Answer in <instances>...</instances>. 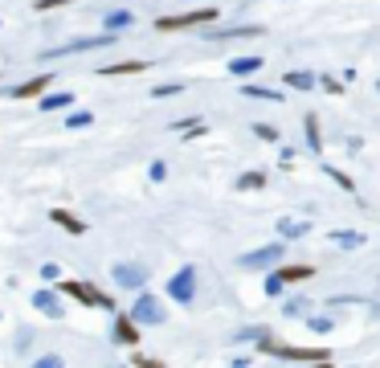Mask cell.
Returning a JSON list of instances; mask_svg holds the SVG:
<instances>
[{
  "label": "cell",
  "instance_id": "1",
  "mask_svg": "<svg viewBox=\"0 0 380 368\" xmlns=\"http://www.w3.org/2000/svg\"><path fill=\"white\" fill-rule=\"evenodd\" d=\"M127 315H131L139 328H160V323L168 319V307H164V299H160V295H151V291H139Z\"/></svg>",
  "mask_w": 380,
  "mask_h": 368
},
{
  "label": "cell",
  "instance_id": "2",
  "mask_svg": "<svg viewBox=\"0 0 380 368\" xmlns=\"http://www.w3.org/2000/svg\"><path fill=\"white\" fill-rule=\"evenodd\" d=\"M258 348L266 356H282V360H303V364H319V360H331L327 348H298V344H278V340H258Z\"/></svg>",
  "mask_w": 380,
  "mask_h": 368
},
{
  "label": "cell",
  "instance_id": "3",
  "mask_svg": "<svg viewBox=\"0 0 380 368\" xmlns=\"http://www.w3.org/2000/svg\"><path fill=\"white\" fill-rule=\"evenodd\" d=\"M62 295H70V299H78L82 307H99V311H115V299H111L107 291H99L94 283H82V278H66V283H62Z\"/></svg>",
  "mask_w": 380,
  "mask_h": 368
},
{
  "label": "cell",
  "instance_id": "4",
  "mask_svg": "<svg viewBox=\"0 0 380 368\" xmlns=\"http://www.w3.org/2000/svg\"><path fill=\"white\" fill-rule=\"evenodd\" d=\"M168 299L188 307V303L197 299V266H180L172 278H168Z\"/></svg>",
  "mask_w": 380,
  "mask_h": 368
},
{
  "label": "cell",
  "instance_id": "5",
  "mask_svg": "<svg viewBox=\"0 0 380 368\" xmlns=\"http://www.w3.org/2000/svg\"><path fill=\"white\" fill-rule=\"evenodd\" d=\"M209 21H217V9H192V13L160 17V21H156V29H164V33H172V29H192V25H209Z\"/></svg>",
  "mask_w": 380,
  "mask_h": 368
},
{
  "label": "cell",
  "instance_id": "6",
  "mask_svg": "<svg viewBox=\"0 0 380 368\" xmlns=\"http://www.w3.org/2000/svg\"><path fill=\"white\" fill-rule=\"evenodd\" d=\"M278 262H282V242H270V246H262V250L241 254V258H237V266L241 270H274Z\"/></svg>",
  "mask_w": 380,
  "mask_h": 368
},
{
  "label": "cell",
  "instance_id": "7",
  "mask_svg": "<svg viewBox=\"0 0 380 368\" xmlns=\"http://www.w3.org/2000/svg\"><path fill=\"white\" fill-rule=\"evenodd\" d=\"M102 45H115V33L78 37V41H70V45H58V50H45V62H53V58H70V53H86V50H102Z\"/></svg>",
  "mask_w": 380,
  "mask_h": 368
},
{
  "label": "cell",
  "instance_id": "8",
  "mask_svg": "<svg viewBox=\"0 0 380 368\" xmlns=\"http://www.w3.org/2000/svg\"><path fill=\"white\" fill-rule=\"evenodd\" d=\"M111 278H115V286H123V291H143L148 286V270L139 266V262H115V270H111Z\"/></svg>",
  "mask_w": 380,
  "mask_h": 368
},
{
  "label": "cell",
  "instance_id": "9",
  "mask_svg": "<svg viewBox=\"0 0 380 368\" xmlns=\"http://www.w3.org/2000/svg\"><path fill=\"white\" fill-rule=\"evenodd\" d=\"M50 82H53V74H37V78H29V82L13 86V99H45Z\"/></svg>",
  "mask_w": 380,
  "mask_h": 368
},
{
  "label": "cell",
  "instance_id": "10",
  "mask_svg": "<svg viewBox=\"0 0 380 368\" xmlns=\"http://www.w3.org/2000/svg\"><path fill=\"white\" fill-rule=\"evenodd\" d=\"M33 307L41 311V315H50V319H62V311H66V307H62V299H58V291H50V286L33 295Z\"/></svg>",
  "mask_w": 380,
  "mask_h": 368
},
{
  "label": "cell",
  "instance_id": "11",
  "mask_svg": "<svg viewBox=\"0 0 380 368\" xmlns=\"http://www.w3.org/2000/svg\"><path fill=\"white\" fill-rule=\"evenodd\" d=\"M115 340L119 344H127V348H135L143 335H139V323H135L131 315H115Z\"/></svg>",
  "mask_w": 380,
  "mask_h": 368
},
{
  "label": "cell",
  "instance_id": "12",
  "mask_svg": "<svg viewBox=\"0 0 380 368\" xmlns=\"http://www.w3.org/2000/svg\"><path fill=\"white\" fill-rule=\"evenodd\" d=\"M50 221L53 225H62V229H66V234H86V221L82 217H74V213H70V209H50Z\"/></svg>",
  "mask_w": 380,
  "mask_h": 368
},
{
  "label": "cell",
  "instance_id": "13",
  "mask_svg": "<svg viewBox=\"0 0 380 368\" xmlns=\"http://www.w3.org/2000/svg\"><path fill=\"white\" fill-rule=\"evenodd\" d=\"M311 234V221H298V217H282L278 221V237H286V242H298V237Z\"/></svg>",
  "mask_w": 380,
  "mask_h": 368
},
{
  "label": "cell",
  "instance_id": "14",
  "mask_svg": "<svg viewBox=\"0 0 380 368\" xmlns=\"http://www.w3.org/2000/svg\"><path fill=\"white\" fill-rule=\"evenodd\" d=\"M266 29L262 25H237V29H217V33H209V41H229V37H262Z\"/></svg>",
  "mask_w": 380,
  "mask_h": 368
},
{
  "label": "cell",
  "instance_id": "15",
  "mask_svg": "<svg viewBox=\"0 0 380 368\" xmlns=\"http://www.w3.org/2000/svg\"><path fill=\"white\" fill-rule=\"evenodd\" d=\"M131 25H135V13H127V9H115V13H107V33L131 29Z\"/></svg>",
  "mask_w": 380,
  "mask_h": 368
},
{
  "label": "cell",
  "instance_id": "16",
  "mask_svg": "<svg viewBox=\"0 0 380 368\" xmlns=\"http://www.w3.org/2000/svg\"><path fill=\"white\" fill-rule=\"evenodd\" d=\"M331 237H335V246H344V250H360L364 242H368V237H364L360 229H335Z\"/></svg>",
  "mask_w": 380,
  "mask_h": 368
},
{
  "label": "cell",
  "instance_id": "17",
  "mask_svg": "<svg viewBox=\"0 0 380 368\" xmlns=\"http://www.w3.org/2000/svg\"><path fill=\"white\" fill-rule=\"evenodd\" d=\"M148 70V62H115V66H102L99 74H107V78H119V74H143Z\"/></svg>",
  "mask_w": 380,
  "mask_h": 368
},
{
  "label": "cell",
  "instance_id": "18",
  "mask_svg": "<svg viewBox=\"0 0 380 368\" xmlns=\"http://www.w3.org/2000/svg\"><path fill=\"white\" fill-rule=\"evenodd\" d=\"M70 102H74V94H70V90H58V94H45L37 107H41V111H62V107H70Z\"/></svg>",
  "mask_w": 380,
  "mask_h": 368
},
{
  "label": "cell",
  "instance_id": "19",
  "mask_svg": "<svg viewBox=\"0 0 380 368\" xmlns=\"http://www.w3.org/2000/svg\"><path fill=\"white\" fill-rule=\"evenodd\" d=\"M254 70H262V58H233L229 62V74H237V78H241V74H254Z\"/></svg>",
  "mask_w": 380,
  "mask_h": 368
},
{
  "label": "cell",
  "instance_id": "20",
  "mask_svg": "<svg viewBox=\"0 0 380 368\" xmlns=\"http://www.w3.org/2000/svg\"><path fill=\"white\" fill-rule=\"evenodd\" d=\"M315 82H319V78L307 74V70H291V74H286V86H295V90H311Z\"/></svg>",
  "mask_w": 380,
  "mask_h": 368
},
{
  "label": "cell",
  "instance_id": "21",
  "mask_svg": "<svg viewBox=\"0 0 380 368\" xmlns=\"http://www.w3.org/2000/svg\"><path fill=\"white\" fill-rule=\"evenodd\" d=\"M278 274H282V283H307L315 274V266H282Z\"/></svg>",
  "mask_w": 380,
  "mask_h": 368
},
{
  "label": "cell",
  "instance_id": "22",
  "mask_svg": "<svg viewBox=\"0 0 380 368\" xmlns=\"http://www.w3.org/2000/svg\"><path fill=\"white\" fill-rule=\"evenodd\" d=\"M262 184H266V172H246V176H237V193H254Z\"/></svg>",
  "mask_w": 380,
  "mask_h": 368
},
{
  "label": "cell",
  "instance_id": "23",
  "mask_svg": "<svg viewBox=\"0 0 380 368\" xmlns=\"http://www.w3.org/2000/svg\"><path fill=\"white\" fill-rule=\"evenodd\" d=\"M307 148L323 151V139H319V119H315V115H307Z\"/></svg>",
  "mask_w": 380,
  "mask_h": 368
},
{
  "label": "cell",
  "instance_id": "24",
  "mask_svg": "<svg viewBox=\"0 0 380 368\" xmlns=\"http://www.w3.org/2000/svg\"><path fill=\"white\" fill-rule=\"evenodd\" d=\"M249 99H266V102H282V90H270V86H246Z\"/></svg>",
  "mask_w": 380,
  "mask_h": 368
},
{
  "label": "cell",
  "instance_id": "25",
  "mask_svg": "<svg viewBox=\"0 0 380 368\" xmlns=\"http://www.w3.org/2000/svg\"><path fill=\"white\" fill-rule=\"evenodd\" d=\"M90 123H94V115H90V111H74V115L66 119L70 131H78V127H90Z\"/></svg>",
  "mask_w": 380,
  "mask_h": 368
},
{
  "label": "cell",
  "instance_id": "26",
  "mask_svg": "<svg viewBox=\"0 0 380 368\" xmlns=\"http://www.w3.org/2000/svg\"><path fill=\"white\" fill-rule=\"evenodd\" d=\"M33 368H66V360L58 356V352H45V356H37Z\"/></svg>",
  "mask_w": 380,
  "mask_h": 368
},
{
  "label": "cell",
  "instance_id": "27",
  "mask_svg": "<svg viewBox=\"0 0 380 368\" xmlns=\"http://www.w3.org/2000/svg\"><path fill=\"white\" fill-rule=\"evenodd\" d=\"M282 286H286V283H282V274L274 270V274L266 278V299H274V295H282Z\"/></svg>",
  "mask_w": 380,
  "mask_h": 368
},
{
  "label": "cell",
  "instance_id": "28",
  "mask_svg": "<svg viewBox=\"0 0 380 368\" xmlns=\"http://www.w3.org/2000/svg\"><path fill=\"white\" fill-rule=\"evenodd\" d=\"M254 135H258V139H270V144H274V139H278V127H270V123H254Z\"/></svg>",
  "mask_w": 380,
  "mask_h": 368
},
{
  "label": "cell",
  "instance_id": "29",
  "mask_svg": "<svg viewBox=\"0 0 380 368\" xmlns=\"http://www.w3.org/2000/svg\"><path fill=\"white\" fill-rule=\"evenodd\" d=\"M41 278H45V283H62V266H58V262H45V266H41Z\"/></svg>",
  "mask_w": 380,
  "mask_h": 368
},
{
  "label": "cell",
  "instance_id": "30",
  "mask_svg": "<svg viewBox=\"0 0 380 368\" xmlns=\"http://www.w3.org/2000/svg\"><path fill=\"white\" fill-rule=\"evenodd\" d=\"M282 311H286L291 319H295V315H307V299H291L286 307H282Z\"/></svg>",
  "mask_w": 380,
  "mask_h": 368
},
{
  "label": "cell",
  "instance_id": "31",
  "mask_svg": "<svg viewBox=\"0 0 380 368\" xmlns=\"http://www.w3.org/2000/svg\"><path fill=\"white\" fill-rule=\"evenodd\" d=\"M262 335H266V332H258V328H241L233 340H237V344H249V340H262Z\"/></svg>",
  "mask_w": 380,
  "mask_h": 368
},
{
  "label": "cell",
  "instance_id": "32",
  "mask_svg": "<svg viewBox=\"0 0 380 368\" xmlns=\"http://www.w3.org/2000/svg\"><path fill=\"white\" fill-rule=\"evenodd\" d=\"M62 4H74V0H37V13H50V9H62Z\"/></svg>",
  "mask_w": 380,
  "mask_h": 368
},
{
  "label": "cell",
  "instance_id": "33",
  "mask_svg": "<svg viewBox=\"0 0 380 368\" xmlns=\"http://www.w3.org/2000/svg\"><path fill=\"white\" fill-rule=\"evenodd\" d=\"M168 94H180V82H164V86H156V99H168Z\"/></svg>",
  "mask_w": 380,
  "mask_h": 368
},
{
  "label": "cell",
  "instance_id": "34",
  "mask_svg": "<svg viewBox=\"0 0 380 368\" xmlns=\"http://www.w3.org/2000/svg\"><path fill=\"white\" fill-rule=\"evenodd\" d=\"M148 172H151V180H164V176H168V164H164V160H156Z\"/></svg>",
  "mask_w": 380,
  "mask_h": 368
},
{
  "label": "cell",
  "instance_id": "35",
  "mask_svg": "<svg viewBox=\"0 0 380 368\" xmlns=\"http://www.w3.org/2000/svg\"><path fill=\"white\" fill-rule=\"evenodd\" d=\"M311 328H315V332H331L335 323H331V319H323V315H315V319H311Z\"/></svg>",
  "mask_w": 380,
  "mask_h": 368
},
{
  "label": "cell",
  "instance_id": "36",
  "mask_svg": "<svg viewBox=\"0 0 380 368\" xmlns=\"http://www.w3.org/2000/svg\"><path fill=\"white\" fill-rule=\"evenodd\" d=\"M319 86H323V90H331V94H340V90H344V86L335 82V78H319Z\"/></svg>",
  "mask_w": 380,
  "mask_h": 368
},
{
  "label": "cell",
  "instance_id": "37",
  "mask_svg": "<svg viewBox=\"0 0 380 368\" xmlns=\"http://www.w3.org/2000/svg\"><path fill=\"white\" fill-rule=\"evenodd\" d=\"M29 344H33V335H29V332H17V348L25 352V348H29Z\"/></svg>",
  "mask_w": 380,
  "mask_h": 368
},
{
  "label": "cell",
  "instance_id": "38",
  "mask_svg": "<svg viewBox=\"0 0 380 368\" xmlns=\"http://www.w3.org/2000/svg\"><path fill=\"white\" fill-rule=\"evenodd\" d=\"M135 368H164V364H160V360H148V356H139V360H135Z\"/></svg>",
  "mask_w": 380,
  "mask_h": 368
},
{
  "label": "cell",
  "instance_id": "39",
  "mask_svg": "<svg viewBox=\"0 0 380 368\" xmlns=\"http://www.w3.org/2000/svg\"><path fill=\"white\" fill-rule=\"evenodd\" d=\"M311 368H335V364H331V360H319V364H311Z\"/></svg>",
  "mask_w": 380,
  "mask_h": 368
},
{
  "label": "cell",
  "instance_id": "40",
  "mask_svg": "<svg viewBox=\"0 0 380 368\" xmlns=\"http://www.w3.org/2000/svg\"><path fill=\"white\" fill-rule=\"evenodd\" d=\"M376 90H380V82H376Z\"/></svg>",
  "mask_w": 380,
  "mask_h": 368
}]
</instances>
